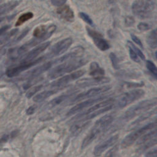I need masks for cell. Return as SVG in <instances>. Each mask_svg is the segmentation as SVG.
I'll use <instances>...</instances> for the list:
<instances>
[{"instance_id": "17", "label": "cell", "mask_w": 157, "mask_h": 157, "mask_svg": "<svg viewBox=\"0 0 157 157\" xmlns=\"http://www.w3.org/2000/svg\"><path fill=\"white\" fill-rule=\"evenodd\" d=\"M50 44V42H45L40 44L34 49L31 50L22 59V63L28 62L36 59L41 53H42Z\"/></svg>"}, {"instance_id": "19", "label": "cell", "mask_w": 157, "mask_h": 157, "mask_svg": "<svg viewBox=\"0 0 157 157\" xmlns=\"http://www.w3.org/2000/svg\"><path fill=\"white\" fill-rule=\"evenodd\" d=\"M56 12L61 18L67 21H72L74 18V13L68 6H59L57 9Z\"/></svg>"}, {"instance_id": "14", "label": "cell", "mask_w": 157, "mask_h": 157, "mask_svg": "<svg viewBox=\"0 0 157 157\" xmlns=\"http://www.w3.org/2000/svg\"><path fill=\"white\" fill-rule=\"evenodd\" d=\"M107 98L108 97H106V96H101V97H98L96 98H90V99L84 101L82 102H80V103L76 104L75 105H74V107H72L67 112L66 115L69 116V117L73 115L74 114H75V113L80 112L82 110H83L86 107H90L98 102H100L105 99H107Z\"/></svg>"}, {"instance_id": "32", "label": "cell", "mask_w": 157, "mask_h": 157, "mask_svg": "<svg viewBox=\"0 0 157 157\" xmlns=\"http://www.w3.org/2000/svg\"><path fill=\"white\" fill-rule=\"evenodd\" d=\"M109 58H110V59L111 61V63H112V66L115 69H120V67H119V63H118V58L117 56H116V55L113 53V52H111L110 54H109Z\"/></svg>"}, {"instance_id": "5", "label": "cell", "mask_w": 157, "mask_h": 157, "mask_svg": "<svg viewBox=\"0 0 157 157\" xmlns=\"http://www.w3.org/2000/svg\"><path fill=\"white\" fill-rule=\"evenodd\" d=\"M156 120L154 121L149 123L142 127L132 131V132L128 134L121 143V147L122 148H126L132 145L137 140H138L142 135L148 131L156 128Z\"/></svg>"}, {"instance_id": "47", "label": "cell", "mask_w": 157, "mask_h": 157, "mask_svg": "<svg viewBox=\"0 0 157 157\" xmlns=\"http://www.w3.org/2000/svg\"><path fill=\"white\" fill-rule=\"evenodd\" d=\"M3 75V73L2 72H0V78H1V77Z\"/></svg>"}, {"instance_id": "8", "label": "cell", "mask_w": 157, "mask_h": 157, "mask_svg": "<svg viewBox=\"0 0 157 157\" xmlns=\"http://www.w3.org/2000/svg\"><path fill=\"white\" fill-rule=\"evenodd\" d=\"M56 26L55 25H40L36 27L33 31V36L40 43L50 38L55 33Z\"/></svg>"}, {"instance_id": "37", "label": "cell", "mask_w": 157, "mask_h": 157, "mask_svg": "<svg viewBox=\"0 0 157 157\" xmlns=\"http://www.w3.org/2000/svg\"><path fill=\"white\" fill-rule=\"evenodd\" d=\"M137 28L140 31H147V30L150 29V26L147 23L140 22L137 25Z\"/></svg>"}, {"instance_id": "18", "label": "cell", "mask_w": 157, "mask_h": 157, "mask_svg": "<svg viewBox=\"0 0 157 157\" xmlns=\"http://www.w3.org/2000/svg\"><path fill=\"white\" fill-rule=\"evenodd\" d=\"M53 64H55L53 61H48L39 66H37V67L33 69V70H31L30 72H29L27 74L26 76L29 79L36 78L38 76H39L40 74H42V73L49 70Z\"/></svg>"}, {"instance_id": "1", "label": "cell", "mask_w": 157, "mask_h": 157, "mask_svg": "<svg viewBox=\"0 0 157 157\" xmlns=\"http://www.w3.org/2000/svg\"><path fill=\"white\" fill-rule=\"evenodd\" d=\"M114 117L111 114L105 115L99 119H98L94 123L93 127L90 129L89 132L83 139L81 148L82 149L86 148L88 145H90L98 136L101 134L113 121Z\"/></svg>"}, {"instance_id": "10", "label": "cell", "mask_w": 157, "mask_h": 157, "mask_svg": "<svg viewBox=\"0 0 157 157\" xmlns=\"http://www.w3.org/2000/svg\"><path fill=\"white\" fill-rule=\"evenodd\" d=\"M111 88V86L109 85H105L99 87H95L93 88H91L87 91L82 92L76 96L72 101V102H75L77 101H80L82 100L91 98L93 97H95L96 96L105 93L109 90Z\"/></svg>"}, {"instance_id": "45", "label": "cell", "mask_w": 157, "mask_h": 157, "mask_svg": "<svg viewBox=\"0 0 157 157\" xmlns=\"http://www.w3.org/2000/svg\"><path fill=\"white\" fill-rule=\"evenodd\" d=\"M4 19H5V17H0V23H1L2 21H3Z\"/></svg>"}, {"instance_id": "22", "label": "cell", "mask_w": 157, "mask_h": 157, "mask_svg": "<svg viewBox=\"0 0 157 157\" xmlns=\"http://www.w3.org/2000/svg\"><path fill=\"white\" fill-rule=\"evenodd\" d=\"M90 124V121H76L75 123L73 124L70 128V131L74 136H78L83 131H84Z\"/></svg>"}, {"instance_id": "9", "label": "cell", "mask_w": 157, "mask_h": 157, "mask_svg": "<svg viewBox=\"0 0 157 157\" xmlns=\"http://www.w3.org/2000/svg\"><path fill=\"white\" fill-rule=\"evenodd\" d=\"M45 59V56H41L37 59H34L30 61L23 62V63H22L21 64H20L18 66L7 69L6 74L9 77H15L17 75H18L19 74H20L21 72L26 71V69L35 66L37 64L41 63Z\"/></svg>"}, {"instance_id": "39", "label": "cell", "mask_w": 157, "mask_h": 157, "mask_svg": "<svg viewBox=\"0 0 157 157\" xmlns=\"http://www.w3.org/2000/svg\"><path fill=\"white\" fill-rule=\"evenodd\" d=\"M131 37L132 40L136 44H137L140 47H141L142 48H143V47H144L143 44H142V43L140 39L138 37H137L136 36H135L134 34H131Z\"/></svg>"}, {"instance_id": "38", "label": "cell", "mask_w": 157, "mask_h": 157, "mask_svg": "<svg viewBox=\"0 0 157 157\" xmlns=\"http://www.w3.org/2000/svg\"><path fill=\"white\" fill-rule=\"evenodd\" d=\"M29 29L28 28H26V29H25L23 32L20 34V36L14 40V42H19L20 40H21L25 36H26V35L28 34V33L29 32Z\"/></svg>"}, {"instance_id": "16", "label": "cell", "mask_w": 157, "mask_h": 157, "mask_svg": "<svg viewBox=\"0 0 157 157\" xmlns=\"http://www.w3.org/2000/svg\"><path fill=\"white\" fill-rule=\"evenodd\" d=\"M83 52H84V48L82 47L81 46L75 47L68 53L65 54L63 56L59 57V58H57L55 60H54L53 61L54 64H56V63L59 64L68 60L75 59L77 58H80L83 55Z\"/></svg>"}, {"instance_id": "11", "label": "cell", "mask_w": 157, "mask_h": 157, "mask_svg": "<svg viewBox=\"0 0 157 157\" xmlns=\"http://www.w3.org/2000/svg\"><path fill=\"white\" fill-rule=\"evenodd\" d=\"M85 73V71L81 69L78 70L77 71H75L74 72H72L69 74H67L66 75H64L54 82H53L51 84L50 86L51 87H54V88H60L65 85L79 78L82 76H83Z\"/></svg>"}, {"instance_id": "40", "label": "cell", "mask_w": 157, "mask_h": 157, "mask_svg": "<svg viewBox=\"0 0 157 157\" xmlns=\"http://www.w3.org/2000/svg\"><path fill=\"white\" fill-rule=\"evenodd\" d=\"M145 156L147 157H156L157 156V149L156 147L153 148L152 150L147 151L145 154Z\"/></svg>"}, {"instance_id": "24", "label": "cell", "mask_w": 157, "mask_h": 157, "mask_svg": "<svg viewBox=\"0 0 157 157\" xmlns=\"http://www.w3.org/2000/svg\"><path fill=\"white\" fill-rule=\"evenodd\" d=\"M89 74L93 77L102 76L105 74L104 69L100 66L98 63L96 61L91 62L90 65Z\"/></svg>"}, {"instance_id": "30", "label": "cell", "mask_w": 157, "mask_h": 157, "mask_svg": "<svg viewBox=\"0 0 157 157\" xmlns=\"http://www.w3.org/2000/svg\"><path fill=\"white\" fill-rule=\"evenodd\" d=\"M127 44H128V47L131 48L132 49H133L135 51V52L137 54V55L139 56L140 59H141L142 60H145V55H144V53H142V52L139 48H137L132 42H131L130 40H128Z\"/></svg>"}, {"instance_id": "44", "label": "cell", "mask_w": 157, "mask_h": 157, "mask_svg": "<svg viewBox=\"0 0 157 157\" xmlns=\"http://www.w3.org/2000/svg\"><path fill=\"white\" fill-rule=\"evenodd\" d=\"M9 139V135H4L0 139V144H3V143H6Z\"/></svg>"}, {"instance_id": "35", "label": "cell", "mask_w": 157, "mask_h": 157, "mask_svg": "<svg viewBox=\"0 0 157 157\" xmlns=\"http://www.w3.org/2000/svg\"><path fill=\"white\" fill-rule=\"evenodd\" d=\"M129 54L131 59L132 61H134L136 63H140V58L135 52V51L130 47H129Z\"/></svg>"}, {"instance_id": "7", "label": "cell", "mask_w": 157, "mask_h": 157, "mask_svg": "<svg viewBox=\"0 0 157 157\" xmlns=\"http://www.w3.org/2000/svg\"><path fill=\"white\" fill-rule=\"evenodd\" d=\"M72 44V39L71 37H67L56 43L50 49L48 53L45 55V58H51L59 56L65 53Z\"/></svg>"}, {"instance_id": "33", "label": "cell", "mask_w": 157, "mask_h": 157, "mask_svg": "<svg viewBox=\"0 0 157 157\" xmlns=\"http://www.w3.org/2000/svg\"><path fill=\"white\" fill-rule=\"evenodd\" d=\"M43 85H39L37 86H35L33 88H31L30 90H29V91L26 93V96L28 98H31L33 96H34L36 93H37L39 91H40L41 90V88H42Z\"/></svg>"}, {"instance_id": "26", "label": "cell", "mask_w": 157, "mask_h": 157, "mask_svg": "<svg viewBox=\"0 0 157 157\" xmlns=\"http://www.w3.org/2000/svg\"><path fill=\"white\" fill-rule=\"evenodd\" d=\"M147 42L151 48H156L157 47V31L155 29L152 30L147 37Z\"/></svg>"}, {"instance_id": "4", "label": "cell", "mask_w": 157, "mask_h": 157, "mask_svg": "<svg viewBox=\"0 0 157 157\" xmlns=\"http://www.w3.org/2000/svg\"><path fill=\"white\" fill-rule=\"evenodd\" d=\"M155 8V0H135L131 6L134 15L140 19L150 17Z\"/></svg>"}, {"instance_id": "27", "label": "cell", "mask_w": 157, "mask_h": 157, "mask_svg": "<svg viewBox=\"0 0 157 157\" xmlns=\"http://www.w3.org/2000/svg\"><path fill=\"white\" fill-rule=\"evenodd\" d=\"M33 13L31 12H28L26 13H25L23 14H22L21 15H20L18 18V19L17 20L16 23H15V26H20L21 25H22L23 23H24L25 21L30 20L31 18H32L33 17Z\"/></svg>"}, {"instance_id": "6", "label": "cell", "mask_w": 157, "mask_h": 157, "mask_svg": "<svg viewBox=\"0 0 157 157\" xmlns=\"http://www.w3.org/2000/svg\"><path fill=\"white\" fill-rule=\"evenodd\" d=\"M145 91L142 89H135L126 92L118 97L116 106L120 109L125 107L143 97Z\"/></svg>"}, {"instance_id": "29", "label": "cell", "mask_w": 157, "mask_h": 157, "mask_svg": "<svg viewBox=\"0 0 157 157\" xmlns=\"http://www.w3.org/2000/svg\"><path fill=\"white\" fill-rule=\"evenodd\" d=\"M118 75L121 77H129V78H136L138 77L140 75V73L138 71H123L121 72H120L118 73Z\"/></svg>"}, {"instance_id": "25", "label": "cell", "mask_w": 157, "mask_h": 157, "mask_svg": "<svg viewBox=\"0 0 157 157\" xmlns=\"http://www.w3.org/2000/svg\"><path fill=\"white\" fill-rule=\"evenodd\" d=\"M19 4H20L19 1L15 0V1H9L8 2H6L1 5L0 6V16L11 11L14 8H15L17 6H18Z\"/></svg>"}, {"instance_id": "15", "label": "cell", "mask_w": 157, "mask_h": 157, "mask_svg": "<svg viewBox=\"0 0 157 157\" xmlns=\"http://www.w3.org/2000/svg\"><path fill=\"white\" fill-rule=\"evenodd\" d=\"M119 137L118 134H115L102 143L97 145L94 149L93 153L95 156H100L103 152L116 144Z\"/></svg>"}, {"instance_id": "2", "label": "cell", "mask_w": 157, "mask_h": 157, "mask_svg": "<svg viewBox=\"0 0 157 157\" xmlns=\"http://www.w3.org/2000/svg\"><path fill=\"white\" fill-rule=\"evenodd\" d=\"M87 63L85 59H73L68 60L58 64L52 69L48 74V77L50 79L56 78L64 74L71 72L84 66Z\"/></svg>"}, {"instance_id": "13", "label": "cell", "mask_w": 157, "mask_h": 157, "mask_svg": "<svg viewBox=\"0 0 157 157\" xmlns=\"http://www.w3.org/2000/svg\"><path fill=\"white\" fill-rule=\"evenodd\" d=\"M110 79L109 77L104 76L93 77L92 78H85L78 80L76 82V85L78 88H85L91 86L98 85L109 83Z\"/></svg>"}, {"instance_id": "31", "label": "cell", "mask_w": 157, "mask_h": 157, "mask_svg": "<svg viewBox=\"0 0 157 157\" xmlns=\"http://www.w3.org/2000/svg\"><path fill=\"white\" fill-rule=\"evenodd\" d=\"M124 85L127 88H136L142 87L144 85V82L141 81L140 82H124Z\"/></svg>"}, {"instance_id": "3", "label": "cell", "mask_w": 157, "mask_h": 157, "mask_svg": "<svg viewBox=\"0 0 157 157\" xmlns=\"http://www.w3.org/2000/svg\"><path fill=\"white\" fill-rule=\"evenodd\" d=\"M157 104V98H153L142 101L128 109L123 115V120L129 121L135 117L148 110Z\"/></svg>"}, {"instance_id": "36", "label": "cell", "mask_w": 157, "mask_h": 157, "mask_svg": "<svg viewBox=\"0 0 157 157\" xmlns=\"http://www.w3.org/2000/svg\"><path fill=\"white\" fill-rule=\"evenodd\" d=\"M135 23L134 18L131 16H127L124 18V25L127 27H130L134 25Z\"/></svg>"}, {"instance_id": "43", "label": "cell", "mask_w": 157, "mask_h": 157, "mask_svg": "<svg viewBox=\"0 0 157 157\" xmlns=\"http://www.w3.org/2000/svg\"><path fill=\"white\" fill-rule=\"evenodd\" d=\"M9 28H10L9 25H5V26L1 27L0 28V36L2 35V34H4Z\"/></svg>"}, {"instance_id": "46", "label": "cell", "mask_w": 157, "mask_h": 157, "mask_svg": "<svg viewBox=\"0 0 157 157\" xmlns=\"http://www.w3.org/2000/svg\"><path fill=\"white\" fill-rule=\"evenodd\" d=\"M4 42H5V40H4V39H3V38H2V39H0V45H1V44H2Z\"/></svg>"}, {"instance_id": "20", "label": "cell", "mask_w": 157, "mask_h": 157, "mask_svg": "<svg viewBox=\"0 0 157 157\" xmlns=\"http://www.w3.org/2000/svg\"><path fill=\"white\" fill-rule=\"evenodd\" d=\"M156 113V107H155L153 109H152L150 111L147 110V111L142 113L139 118H137L133 122H132V123H131L129 124V126L128 127L129 129L131 130L132 129L136 128L138 125H139L140 123H142V122L145 121V120H147V119H148L149 118L152 117L153 115L155 114Z\"/></svg>"}, {"instance_id": "23", "label": "cell", "mask_w": 157, "mask_h": 157, "mask_svg": "<svg viewBox=\"0 0 157 157\" xmlns=\"http://www.w3.org/2000/svg\"><path fill=\"white\" fill-rule=\"evenodd\" d=\"M59 88H54L52 90H45L44 91L37 95H36L33 98V101L36 102H40L47 99L48 98L52 96L54 94L56 93L58 91H59Z\"/></svg>"}, {"instance_id": "28", "label": "cell", "mask_w": 157, "mask_h": 157, "mask_svg": "<svg viewBox=\"0 0 157 157\" xmlns=\"http://www.w3.org/2000/svg\"><path fill=\"white\" fill-rule=\"evenodd\" d=\"M146 67L149 72L152 74L154 78L156 79L157 76V68L156 65L150 60H147L146 61Z\"/></svg>"}, {"instance_id": "12", "label": "cell", "mask_w": 157, "mask_h": 157, "mask_svg": "<svg viewBox=\"0 0 157 157\" xmlns=\"http://www.w3.org/2000/svg\"><path fill=\"white\" fill-rule=\"evenodd\" d=\"M86 30L88 35L92 39L95 45L101 51H105L109 49L110 45L109 42L103 37L102 35L99 33L88 28L86 27Z\"/></svg>"}, {"instance_id": "34", "label": "cell", "mask_w": 157, "mask_h": 157, "mask_svg": "<svg viewBox=\"0 0 157 157\" xmlns=\"http://www.w3.org/2000/svg\"><path fill=\"white\" fill-rule=\"evenodd\" d=\"M79 16L84 21H85L87 24H88L89 25L93 26V21L92 20V19L90 18V17L86 14L85 12H80L79 13Z\"/></svg>"}, {"instance_id": "21", "label": "cell", "mask_w": 157, "mask_h": 157, "mask_svg": "<svg viewBox=\"0 0 157 157\" xmlns=\"http://www.w3.org/2000/svg\"><path fill=\"white\" fill-rule=\"evenodd\" d=\"M73 93H74L63 94L58 96V97L55 98L54 99L51 100L50 102H48L46 105H45V106L44 107V110H48L59 105L63 102L65 101L66 99L69 98L73 94Z\"/></svg>"}, {"instance_id": "41", "label": "cell", "mask_w": 157, "mask_h": 157, "mask_svg": "<svg viewBox=\"0 0 157 157\" xmlns=\"http://www.w3.org/2000/svg\"><path fill=\"white\" fill-rule=\"evenodd\" d=\"M66 1L67 0H51L52 4L53 6L57 7H59L64 5Z\"/></svg>"}, {"instance_id": "48", "label": "cell", "mask_w": 157, "mask_h": 157, "mask_svg": "<svg viewBox=\"0 0 157 157\" xmlns=\"http://www.w3.org/2000/svg\"><path fill=\"white\" fill-rule=\"evenodd\" d=\"M2 1H3V0H0V3H1V2Z\"/></svg>"}, {"instance_id": "42", "label": "cell", "mask_w": 157, "mask_h": 157, "mask_svg": "<svg viewBox=\"0 0 157 157\" xmlns=\"http://www.w3.org/2000/svg\"><path fill=\"white\" fill-rule=\"evenodd\" d=\"M37 109V106L36 105H31L30 107H29L28 108V109L26 110V114L28 115H32L33 114L36 110Z\"/></svg>"}]
</instances>
